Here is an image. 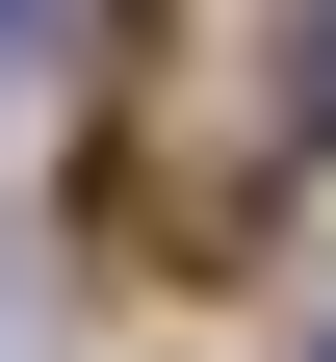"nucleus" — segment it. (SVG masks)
<instances>
[{
    "label": "nucleus",
    "mask_w": 336,
    "mask_h": 362,
    "mask_svg": "<svg viewBox=\"0 0 336 362\" xmlns=\"http://www.w3.org/2000/svg\"><path fill=\"white\" fill-rule=\"evenodd\" d=\"M259 104H284V156H336V0H284V52H259Z\"/></svg>",
    "instance_id": "f257e3e1"
},
{
    "label": "nucleus",
    "mask_w": 336,
    "mask_h": 362,
    "mask_svg": "<svg viewBox=\"0 0 336 362\" xmlns=\"http://www.w3.org/2000/svg\"><path fill=\"white\" fill-rule=\"evenodd\" d=\"M26 26H52V0H0V52H26Z\"/></svg>",
    "instance_id": "f03ea898"
}]
</instances>
